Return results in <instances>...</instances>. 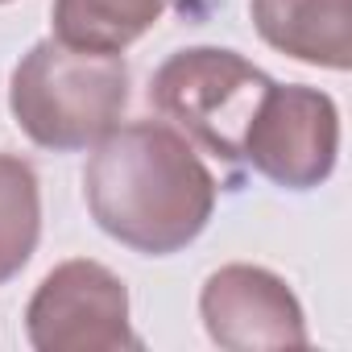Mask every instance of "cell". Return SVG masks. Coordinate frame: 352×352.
Segmentation results:
<instances>
[{"mask_svg": "<svg viewBox=\"0 0 352 352\" xmlns=\"http://www.w3.org/2000/svg\"><path fill=\"white\" fill-rule=\"evenodd\" d=\"M83 199L104 236L145 257H170L208 228L216 179L179 129L133 120L91 145Z\"/></svg>", "mask_w": 352, "mask_h": 352, "instance_id": "cell-1", "label": "cell"}, {"mask_svg": "<svg viewBox=\"0 0 352 352\" xmlns=\"http://www.w3.org/2000/svg\"><path fill=\"white\" fill-rule=\"evenodd\" d=\"M129 104V67L120 54L75 50L58 38L34 42L9 79L17 129L54 153H75L112 133Z\"/></svg>", "mask_w": 352, "mask_h": 352, "instance_id": "cell-2", "label": "cell"}, {"mask_svg": "<svg viewBox=\"0 0 352 352\" xmlns=\"http://www.w3.org/2000/svg\"><path fill=\"white\" fill-rule=\"evenodd\" d=\"M270 75L224 46L174 50L149 79V104L162 120L179 124L224 162H241L249 120L270 91Z\"/></svg>", "mask_w": 352, "mask_h": 352, "instance_id": "cell-3", "label": "cell"}, {"mask_svg": "<svg viewBox=\"0 0 352 352\" xmlns=\"http://www.w3.org/2000/svg\"><path fill=\"white\" fill-rule=\"evenodd\" d=\"M25 336L38 352L141 348L129 323V286L91 257L63 261L38 282L25 307Z\"/></svg>", "mask_w": 352, "mask_h": 352, "instance_id": "cell-4", "label": "cell"}, {"mask_svg": "<svg viewBox=\"0 0 352 352\" xmlns=\"http://www.w3.org/2000/svg\"><path fill=\"white\" fill-rule=\"evenodd\" d=\"M340 153V108L327 91L302 83H270L241 157L286 191H311L331 179Z\"/></svg>", "mask_w": 352, "mask_h": 352, "instance_id": "cell-5", "label": "cell"}, {"mask_svg": "<svg viewBox=\"0 0 352 352\" xmlns=\"http://www.w3.org/2000/svg\"><path fill=\"white\" fill-rule=\"evenodd\" d=\"M199 319L212 344L228 352H257V348H302L307 315L286 278L265 265H220L199 290Z\"/></svg>", "mask_w": 352, "mask_h": 352, "instance_id": "cell-6", "label": "cell"}, {"mask_svg": "<svg viewBox=\"0 0 352 352\" xmlns=\"http://www.w3.org/2000/svg\"><path fill=\"white\" fill-rule=\"evenodd\" d=\"M249 17L261 42L294 63L352 67V0H249Z\"/></svg>", "mask_w": 352, "mask_h": 352, "instance_id": "cell-7", "label": "cell"}, {"mask_svg": "<svg viewBox=\"0 0 352 352\" xmlns=\"http://www.w3.org/2000/svg\"><path fill=\"white\" fill-rule=\"evenodd\" d=\"M174 0H54V38L75 50L120 54L141 42Z\"/></svg>", "mask_w": 352, "mask_h": 352, "instance_id": "cell-8", "label": "cell"}, {"mask_svg": "<svg viewBox=\"0 0 352 352\" xmlns=\"http://www.w3.org/2000/svg\"><path fill=\"white\" fill-rule=\"evenodd\" d=\"M42 236V187L38 170L0 149V286L13 282Z\"/></svg>", "mask_w": 352, "mask_h": 352, "instance_id": "cell-9", "label": "cell"}, {"mask_svg": "<svg viewBox=\"0 0 352 352\" xmlns=\"http://www.w3.org/2000/svg\"><path fill=\"white\" fill-rule=\"evenodd\" d=\"M0 5H9V0H0Z\"/></svg>", "mask_w": 352, "mask_h": 352, "instance_id": "cell-10", "label": "cell"}]
</instances>
